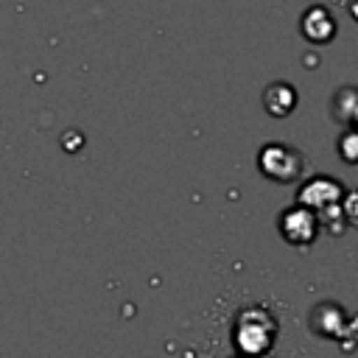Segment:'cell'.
<instances>
[{"mask_svg": "<svg viewBox=\"0 0 358 358\" xmlns=\"http://www.w3.org/2000/svg\"><path fill=\"white\" fill-rule=\"evenodd\" d=\"M257 168L271 182L288 185V182H296L302 173V154L285 143H266L257 154Z\"/></svg>", "mask_w": 358, "mask_h": 358, "instance_id": "7a4b0ae2", "label": "cell"}, {"mask_svg": "<svg viewBox=\"0 0 358 358\" xmlns=\"http://www.w3.org/2000/svg\"><path fill=\"white\" fill-rule=\"evenodd\" d=\"M344 215H347L350 224H358V190L347 193V199H344Z\"/></svg>", "mask_w": 358, "mask_h": 358, "instance_id": "52a82bcc", "label": "cell"}, {"mask_svg": "<svg viewBox=\"0 0 358 358\" xmlns=\"http://www.w3.org/2000/svg\"><path fill=\"white\" fill-rule=\"evenodd\" d=\"M296 106V90L277 81V84H268L263 90V109L271 115V117H285L291 115Z\"/></svg>", "mask_w": 358, "mask_h": 358, "instance_id": "8992f818", "label": "cell"}, {"mask_svg": "<svg viewBox=\"0 0 358 358\" xmlns=\"http://www.w3.org/2000/svg\"><path fill=\"white\" fill-rule=\"evenodd\" d=\"M277 229L282 235V241H288L291 246H308L313 243L316 232H319V215L310 207H285L277 218Z\"/></svg>", "mask_w": 358, "mask_h": 358, "instance_id": "3957f363", "label": "cell"}, {"mask_svg": "<svg viewBox=\"0 0 358 358\" xmlns=\"http://www.w3.org/2000/svg\"><path fill=\"white\" fill-rule=\"evenodd\" d=\"M274 333H277V324L266 308L241 310V316L235 322V344L246 355H260V352L271 350Z\"/></svg>", "mask_w": 358, "mask_h": 358, "instance_id": "6da1fadb", "label": "cell"}, {"mask_svg": "<svg viewBox=\"0 0 358 358\" xmlns=\"http://www.w3.org/2000/svg\"><path fill=\"white\" fill-rule=\"evenodd\" d=\"M299 31H302V36L308 42L324 45V42H330L336 36V20L324 6H310L299 20Z\"/></svg>", "mask_w": 358, "mask_h": 358, "instance_id": "5b68a950", "label": "cell"}, {"mask_svg": "<svg viewBox=\"0 0 358 358\" xmlns=\"http://www.w3.org/2000/svg\"><path fill=\"white\" fill-rule=\"evenodd\" d=\"M341 196H344L341 193V182H336L330 176H316V179L302 185L296 199H299L302 207H310L313 213H324V210L336 207L341 201Z\"/></svg>", "mask_w": 358, "mask_h": 358, "instance_id": "277c9868", "label": "cell"}]
</instances>
